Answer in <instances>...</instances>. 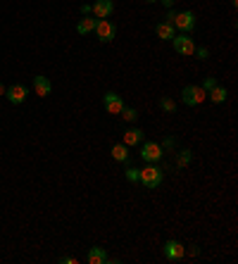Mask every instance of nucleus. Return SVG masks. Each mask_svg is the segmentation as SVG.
Masks as SVG:
<instances>
[{
	"mask_svg": "<svg viewBox=\"0 0 238 264\" xmlns=\"http://www.w3.org/2000/svg\"><path fill=\"white\" fill-rule=\"evenodd\" d=\"M205 90L200 86H193V84H188V86H184V90H181V100H184L188 107H198L200 102H205Z\"/></svg>",
	"mask_w": 238,
	"mask_h": 264,
	"instance_id": "nucleus-2",
	"label": "nucleus"
},
{
	"mask_svg": "<svg viewBox=\"0 0 238 264\" xmlns=\"http://www.w3.org/2000/svg\"><path fill=\"white\" fill-rule=\"evenodd\" d=\"M103 105H105V110H108L110 114H119V112H121V107H124V100H121V95H119V93L108 90V93L103 95Z\"/></svg>",
	"mask_w": 238,
	"mask_h": 264,
	"instance_id": "nucleus-9",
	"label": "nucleus"
},
{
	"mask_svg": "<svg viewBox=\"0 0 238 264\" xmlns=\"http://www.w3.org/2000/svg\"><path fill=\"white\" fill-rule=\"evenodd\" d=\"M174 145H176V141H174V138H164L162 143H160V148L167 153V150H174Z\"/></svg>",
	"mask_w": 238,
	"mask_h": 264,
	"instance_id": "nucleus-23",
	"label": "nucleus"
},
{
	"mask_svg": "<svg viewBox=\"0 0 238 264\" xmlns=\"http://www.w3.org/2000/svg\"><path fill=\"white\" fill-rule=\"evenodd\" d=\"M193 55H198V60H207V57H210V50H207V48H195Z\"/></svg>",
	"mask_w": 238,
	"mask_h": 264,
	"instance_id": "nucleus-24",
	"label": "nucleus"
},
{
	"mask_svg": "<svg viewBox=\"0 0 238 264\" xmlns=\"http://www.w3.org/2000/svg\"><path fill=\"white\" fill-rule=\"evenodd\" d=\"M164 150L160 148V143H155V141H148V143L141 145V157L143 162H150V165H157L160 160H162Z\"/></svg>",
	"mask_w": 238,
	"mask_h": 264,
	"instance_id": "nucleus-5",
	"label": "nucleus"
},
{
	"mask_svg": "<svg viewBox=\"0 0 238 264\" xmlns=\"http://www.w3.org/2000/svg\"><path fill=\"white\" fill-rule=\"evenodd\" d=\"M93 33L98 36V41H100V43H112V41H115V36H117V26L110 22V19H98Z\"/></svg>",
	"mask_w": 238,
	"mask_h": 264,
	"instance_id": "nucleus-3",
	"label": "nucleus"
},
{
	"mask_svg": "<svg viewBox=\"0 0 238 264\" xmlns=\"http://www.w3.org/2000/svg\"><path fill=\"white\" fill-rule=\"evenodd\" d=\"M215 86H217V79H215V77H207L205 81H203V86H200V88H203L205 93H210V90H212Z\"/></svg>",
	"mask_w": 238,
	"mask_h": 264,
	"instance_id": "nucleus-22",
	"label": "nucleus"
},
{
	"mask_svg": "<svg viewBox=\"0 0 238 264\" xmlns=\"http://www.w3.org/2000/svg\"><path fill=\"white\" fill-rule=\"evenodd\" d=\"M186 253L191 255V257H198V255H200V248H198V245H191V248H188Z\"/></svg>",
	"mask_w": 238,
	"mask_h": 264,
	"instance_id": "nucleus-25",
	"label": "nucleus"
},
{
	"mask_svg": "<svg viewBox=\"0 0 238 264\" xmlns=\"http://www.w3.org/2000/svg\"><path fill=\"white\" fill-rule=\"evenodd\" d=\"M119 114H121V119L126 121V124H131V121H136V119H138V112L133 110V107H126V105L121 107V112H119Z\"/></svg>",
	"mask_w": 238,
	"mask_h": 264,
	"instance_id": "nucleus-19",
	"label": "nucleus"
},
{
	"mask_svg": "<svg viewBox=\"0 0 238 264\" xmlns=\"http://www.w3.org/2000/svg\"><path fill=\"white\" fill-rule=\"evenodd\" d=\"M207 95H210V100H212V102H217V105H222V102H227V98H229V90H227L224 86H219V84H217V86L212 88V90H210Z\"/></svg>",
	"mask_w": 238,
	"mask_h": 264,
	"instance_id": "nucleus-16",
	"label": "nucleus"
},
{
	"mask_svg": "<svg viewBox=\"0 0 238 264\" xmlns=\"http://www.w3.org/2000/svg\"><path fill=\"white\" fill-rule=\"evenodd\" d=\"M164 257L167 260H172V262H179V260H184L186 257V245L179 241H167L164 243Z\"/></svg>",
	"mask_w": 238,
	"mask_h": 264,
	"instance_id": "nucleus-7",
	"label": "nucleus"
},
{
	"mask_svg": "<svg viewBox=\"0 0 238 264\" xmlns=\"http://www.w3.org/2000/svg\"><path fill=\"white\" fill-rule=\"evenodd\" d=\"M191 160H193V153H191V150H179V155H176V167H188Z\"/></svg>",
	"mask_w": 238,
	"mask_h": 264,
	"instance_id": "nucleus-18",
	"label": "nucleus"
},
{
	"mask_svg": "<svg viewBox=\"0 0 238 264\" xmlns=\"http://www.w3.org/2000/svg\"><path fill=\"white\" fill-rule=\"evenodd\" d=\"M160 107H162V112L174 114V112H176V102H174L172 98H162V100H160Z\"/></svg>",
	"mask_w": 238,
	"mask_h": 264,
	"instance_id": "nucleus-21",
	"label": "nucleus"
},
{
	"mask_svg": "<svg viewBox=\"0 0 238 264\" xmlns=\"http://www.w3.org/2000/svg\"><path fill=\"white\" fill-rule=\"evenodd\" d=\"M160 2H162L164 10H169V7H174V2H176V0H160Z\"/></svg>",
	"mask_w": 238,
	"mask_h": 264,
	"instance_id": "nucleus-26",
	"label": "nucleus"
},
{
	"mask_svg": "<svg viewBox=\"0 0 238 264\" xmlns=\"http://www.w3.org/2000/svg\"><path fill=\"white\" fill-rule=\"evenodd\" d=\"M172 45H174V50H176L179 55H193V50H195L193 38H191L188 33H181V36H174V38H172Z\"/></svg>",
	"mask_w": 238,
	"mask_h": 264,
	"instance_id": "nucleus-6",
	"label": "nucleus"
},
{
	"mask_svg": "<svg viewBox=\"0 0 238 264\" xmlns=\"http://www.w3.org/2000/svg\"><path fill=\"white\" fill-rule=\"evenodd\" d=\"M145 2H157V0H145Z\"/></svg>",
	"mask_w": 238,
	"mask_h": 264,
	"instance_id": "nucleus-30",
	"label": "nucleus"
},
{
	"mask_svg": "<svg viewBox=\"0 0 238 264\" xmlns=\"http://www.w3.org/2000/svg\"><path fill=\"white\" fill-rule=\"evenodd\" d=\"M96 24H98V19H96V17H91V14H86L84 19H79V24H76V31L81 33V36H86V33H91L93 29H96Z\"/></svg>",
	"mask_w": 238,
	"mask_h": 264,
	"instance_id": "nucleus-15",
	"label": "nucleus"
},
{
	"mask_svg": "<svg viewBox=\"0 0 238 264\" xmlns=\"http://www.w3.org/2000/svg\"><path fill=\"white\" fill-rule=\"evenodd\" d=\"M26 95H29V88L22 86V84H14V86H10L5 90V98L10 100L12 105H22L24 100H26Z\"/></svg>",
	"mask_w": 238,
	"mask_h": 264,
	"instance_id": "nucleus-10",
	"label": "nucleus"
},
{
	"mask_svg": "<svg viewBox=\"0 0 238 264\" xmlns=\"http://www.w3.org/2000/svg\"><path fill=\"white\" fill-rule=\"evenodd\" d=\"M60 262H65V264H76V260H74V257H62Z\"/></svg>",
	"mask_w": 238,
	"mask_h": 264,
	"instance_id": "nucleus-28",
	"label": "nucleus"
},
{
	"mask_svg": "<svg viewBox=\"0 0 238 264\" xmlns=\"http://www.w3.org/2000/svg\"><path fill=\"white\" fill-rule=\"evenodd\" d=\"M124 176H126V181H131V183H138L141 169H138V167H126V169H124Z\"/></svg>",
	"mask_w": 238,
	"mask_h": 264,
	"instance_id": "nucleus-20",
	"label": "nucleus"
},
{
	"mask_svg": "<svg viewBox=\"0 0 238 264\" xmlns=\"http://www.w3.org/2000/svg\"><path fill=\"white\" fill-rule=\"evenodd\" d=\"M86 260H88V264H108L110 255H108L105 248H98V245H96V248H91V250H88Z\"/></svg>",
	"mask_w": 238,
	"mask_h": 264,
	"instance_id": "nucleus-12",
	"label": "nucleus"
},
{
	"mask_svg": "<svg viewBox=\"0 0 238 264\" xmlns=\"http://www.w3.org/2000/svg\"><path fill=\"white\" fill-rule=\"evenodd\" d=\"M81 14H84V17H86V14H91V5H81Z\"/></svg>",
	"mask_w": 238,
	"mask_h": 264,
	"instance_id": "nucleus-27",
	"label": "nucleus"
},
{
	"mask_svg": "<svg viewBox=\"0 0 238 264\" xmlns=\"http://www.w3.org/2000/svg\"><path fill=\"white\" fill-rule=\"evenodd\" d=\"M174 29H181V33H191L195 29V14L191 10H184V12H176V17L172 19Z\"/></svg>",
	"mask_w": 238,
	"mask_h": 264,
	"instance_id": "nucleus-4",
	"label": "nucleus"
},
{
	"mask_svg": "<svg viewBox=\"0 0 238 264\" xmlns=\"http://www.w3.org/2000/svg\"><path fill=\"white\" fill-rule=\"evenodd\" d=\"M33 90H36V95H38V98H48V95H50V90H53L50 79H48V77H33Z\"/></svg>",
	"mask_w": 238,
	"mask_h": 264,
	"instance_id": "nucleus-11",
	"label": "nucleus"
},
{
	"mask_svg": "<svg viewBox=\"0 0 238 264\" xmlns=\"http://www.w3.org/2000/svg\"><path fill=\"white\" fill-rule=\"evenodd\" d=\"M143 138H145V133H143L141 129H136V126H133V129H126V131H124V141H121V143L131 148V145L143 143Z\"/></svg>",
	"mask_w": 238,
	"mask_h": 264,
	"instance_id": "nucleus-13",
	"label": "nucleus"
},
{
	"mask_svg": "<svg viewBox=\"0 0 238 264\" xmlns=\"http://www.w3.org/2000/svg\"><path fill=\"white\" fill-rule=\"evenodd\" d=\"M115 12V2L112 0H96L91 5V14L96 19H110V14Z\"/></svg>",
	"mask_w": 238,
	"mask_h": 264,
	"instance_id": "nucleus-8",
	"label": "nucleus"
},
{
	"mask_svg": "<svg viewBox=\"0 0 238 264\" xmlns=\"http://www.w3.org/2000/svg\"><path fill=\"white\" fill-rule=\"evenodd\" d=\"M164 181V169L157 165H150V162H145V167L141 169V176H138V183L145 186L148 190L152 188H160Z\"/></svg>",
	"mask_w": 238,
	"mask_h": 264,
	"instance_id": "nucleus-1",
	"label": "nucleus"
},
{
	"mask_svg": "<svg viewBox=\"0 0 238 264\" xmlns=\"http://www.w3.org/2000/svg\"><path fill=\"white\" fill-rule=\"evenodd\" d=\"M5 90H7V88H5V86H2V84H0V98L5 95Z\"/></svg>",
	"mask_w": 238,
	"mask_h": 264,
	"instance_id": "nucleus-29",
	"label": "nucleus"
},
{
	"mask_svg": "<svg viewBox=\"0 0 238 264\" xmlns=\"http://www.w3.org/2000/svg\"><path fill=\"white\" fill-rule=\"evenodd\" d=\"M112 157L117 160V162H129V145H124V143H117V145H112Z\"/></svg>",
	"mask_w": 238,
	"mask_h": 264,
	"instance_id": "nucleus-17",
	"label": "nucleus"
},
{
	"mask_svg": "<svg viewBox=\"0 0 238 264\" xmlns=\"http://www.w3.org/2000/svg\"><path fill=\"white\" fill-rule=\"evenodd\" d=\"M155 33H157V38H162V41H172L174 36H176V29H174L172 22H160L155 26Z\"/></svg>",
	"mask_w": 238,
	"mask_h": 264,
	"instance_id": "nucleus-14",
	"label": "nucleus"
}]
</instances>
